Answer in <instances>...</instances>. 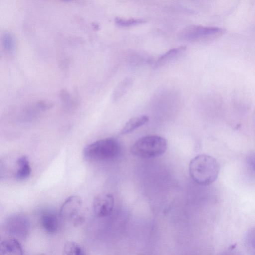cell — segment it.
<instances>
[{"instance_id": "obj_1", "label": "cell", "mask_w": 255, "mask_h": 255, "mask_svg": "<svg viewBox=\"0 0 255 255\" xmlns=\"http://www.w3.org/2000/svg\"><path fill=\"white\" fill-rule=\"evenodd\" d=\"M219 172V164L214 157L206 154H200L194 157L189 165V173L197 184L207 186L213 183L217 178Z\"/></svg>"}, {"instance_id": "obj_2", "label": "cell", "mask_w": 255, "mask_h": 255, "mask_svg": "<svg viewBox=\"0 0 255 255\" xmlns=\"http://www.w3.org/2000/svg\"><path fill=\"white\" fill-rule=\"evenodd\" d=\"M168 148L166 139L159 135H148L140 137L131 146V153L138 157L151 158L163 155Z\"/></svg>"}, {"instance_id": "obj_3", "label": "cell", "mask_w": 255, "mask_h": 255, "mask_svg": "<svg viewBox=\"0 0 255 255\" xmlns=\"http://www.w3.org/2000/svg\"><path fill=\"white\" fill-rule=\"evenodd\" d=\"M121 147L119 142L113 138H103L95 141L85 147V157L93 160H108L119 156Z\"/></svg>"}, {"instance_id": "obj_4", "label": "cell", "mask_w": 255, "mask_h": 255, "mask_svg": "<svg viewBox=\"0 0 255 255\" xmlns=\"http://www.w3.org/2000/svg\"><path fill=\"white\" fill-rule=\"evenodd\" d=\"M82 200L77 195L68 197L62 204L59 217L65 220L71 222L74 226H78L84 221L82 213Z\"/></svg>"}, {"instance_id": "obj_5", "label": "cell", "mask_w": 255, "mask_h": 255, "mask_svg": "<svg viewBox=\"0 0 255 255\" xmlns=\"http://www.w3.org/2000/svg\"><path fill=\"white\" fill-rule=\"evenodd\" d=\"M223 32L219 27L192 25L184 28L181 33V37L187 40L218 36Z\"/></svg>"}, {"instance_id": "obj_6", "label": "cell", "mask_w": 255, "mask_h": 255, "mask_svg": "<svg viewBox=\"0 0 255 255\" xmlns=\"http://www.w3.org/2000/svg\"><path fill=\"white\" fill-rule=\"evenodd\" d=\"M114 206V197L112 194L104 193L96 196L93 202L95 214L99 217H105L111 214Z\"/></svg>"}, {"instance_id": "obj_7", "label": "cell", "mask_w": 255, "mask_h": 255, "mask_svg": "<svg viewBox=\"0 0 255 255\" xmlns=\"http://www.w3.org/2000/svg\"><path fill=\"white\" fill-rule=\"evenodd\" d=\"M29 223L24 217L15 215L8 218L6 228L8 233L19 238H24L29 231Z\"/></svg>"}, {"instance_id": "obj_8", "label": "cell", "mask_w": 255, "mask_h": 255, "mask_svg": "<svg viewBox=\"0 0 255 255\" xmlns=\"http://www.w3.org/2000/svg\"><path fill=\"white\" fill-rule=\"evenodd\" d=\"M40 222L43 229L48 233H55L58 230L59 218L55 213L51 211L43 212L40 216Z\"/></svg>"}, {"instance_id": "obj_9", "label": "cell", "mask_w": 255, "mask_h": 255, "mask_svg": "<svg viewBox=\"0 0 255 255\" xmlns=\"http://www.w3.org/2000/svg\"><path fill=\"white\" fill-rule=\"evenodd\" d=\"M0 255H23L22 247L15 239H6L0 243Z\"/></svg>"}, {"instance_id": "obj_10", "label": "cell", "mask_w": 255, "mask_h": 255, "mask_svg": "<svg viewBox=\"0 0 255 255\" xmlns=\"http://www.w3.org/2000/svg\"><path fill=\"white\" fill-rule=\"evenodd\" d=\"M17 169L15 173V177L19 180L26 179L29 176L31 168L28 158L25 156L19 157L16 160Z\"/></svg>"}, {"instance_id": "obj_11", "label": "cell", "mask_w": 255, "mask_h": 255, "mask_svg": "<svg viewBox=\"0 0 255 255\" xmlns=\"http://www.w3.org/2000/svg\"><path fill=\"white\" fill-rule=\"evenodd\" d=\"M148 120V117L145 115L132 118L125 124L121 130L120 134L123 135L130 133L145 125Z\"/></svg>"}, {"instance_id": "obj_12", "label": "cell", "mask_w": 255, "mask_h": 255, "mask_svg": "<svg viewBox=\"0 0 255 255\" xmlns=\"http://www.w3.org/2000/svg\"><path fill=\"white\" fill-rule=\"evenodd\" d=\"M186 49V46H181L169 49L157 58L154 63V66L158 67L169 62L184 52Z\"/></svg>"}, {"instance_id": "obj_13", "label": "cell", "mask_w": 255, "mask_h": 255, "mask_svg": "<svg viewBox=\"0 0 255 255\" xmlns=\"http://www.w3.org/2000/svg\"><path fill=\"white\" fill-rule=\"evenodd\" d=\"M246 250L249 255H255V227L247 232L244 240Z\"/></svg>"}, {"instance_id": "obj_14", "label": "cell", "mask_w": 255, "mask_h": 255, "mask_svg": "<svg viewBox=\"0 0 255 255\" xmlns=\"http://www.w3.org/2000/svg\"><path fill=\"white\" fill-rule=\"evenodd\" d=\"M83 252V250L77 244L67 242L63 247L62 255H81Z\"/></svg>"}, {"instance_id": "obj_15", "label": "cell", "mask_w": 255, "mask_h": 255, "mask_svg": "<svg viewBox=\"0 0 255 255\" xmlns=\"http://www.w3.org/2000/svg\"><path fill=\"white\" fill-rule=\"evenodd\" d=\"M2 45L5 50L12 52L15 50V44L14 37L9 32L3 33L2 37Z\"/></svg>"}, {"instance_id": "obj_16", "label": "cell", "mask_w": 255, "mask_h": 255, "mask_svg": "<svg viewBox=\"0 0 255 255\" xmlns=\"http://www.w3.org/2000/svg\"><path fill=\"white\" fill-rule=\"evenodd\" d=\"M145 21L142 19L128 18L125 19L121 17H116L115 18L116 23L120 26L128 27L137 25L144 23Z\"/></svg>"}, {"instance_id": "obj_17", "label": "cell", "mask_w": 255, "mask_h": 255, "mask_svg": "<svg viewBox=\"0 0 255 255\" xmlns=\"http://www.w3.org/2000/svg\"><path fill=\"white\" fill-rule=\"evenodd\" d=\"M220 255H242V254L235 246H231L222 252Z\"/></svg>"}, {"instance_id": "obj_18", "label": "cell", "mask_w": 255, "mask_h": 255, "mask_svg": "<svg viewBox=\"0 0 255 255\" xmlns=\"http://www.w3.org/2000/svg\"><path fill=\"white\" fill-rule=\"evenodd\" d=\"M247 162L255 173V153H252L248 156Z\"/></svg>"}, {"instance_id": "obj_19", "label": "cell", "mask_w": 255, "mask_h": 255, "mask_svg": "<svg viewBox=\"0 0 255 255\" xmlns=\"http://www.w3.org/2000/svg\"><path fill=\"white\" fill-rule=\"evenodd\" d=\"M81 255H86V254H85V252H84L81 254Z\"/></svg>"}]
</instances>
